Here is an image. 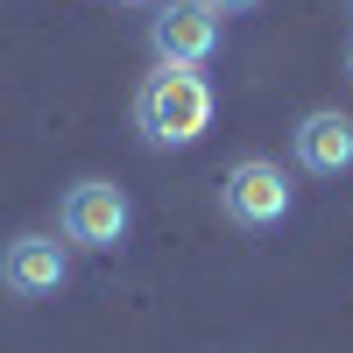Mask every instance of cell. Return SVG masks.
<instances>
[{
	"label": "cell",
	"mask_w": 353,
	"mask_h": 353,
	"mask_svg": "<svg viewBox=\"0 0 353 353\" xmlns=\"http://www.w3.org/2000/svg\"><path fill=\"white\" fill-rule=\"evenodd\" d=\"M134 128L149 149H191L212 128V85H205L191 64H163L141 78L134 92Z\"/></svg>",
	"instance_id": "obj_1"
},
{
	"label": "cell",
	"mask_w": 353,
	"mask_h": 353,
	"mask_svg": "<svg viewBox=\"0 0 353 353\" xmlns=\"http://www.w3.org/2000/svg\"><path fill=\"white\" fill-rule=\"evenodd\" d=\"M128 219H134V205H128L121 184L85 176V184L64 191V241H71V248H92V254L121 248V241H128Z\"/></svg>",
	"instance_id": "obj_2"
},
{
	"label": "cell",
	"mask_w": 353,
	"mask_h": 353,
	"mask_svg": "<svg viewBox=\"0 0 353 353\" xmlns=\"http://www.w3.org/2000/svg\"><path fill=\"white\" fill-rule=\"evenodd\" d=\"M219 205H226V219L233 226H283L290 219V184H283V170L269 156H241L226 170V184H219Z\"/></svg>",
	"instance_id": "obj_3"
},
{
	"label": "cell",
	"mask_w": 353,
	"mask_h": 353,
	"mask_svg": "<svg viewBox=\"0 0 353 353\" xmlns=\"http://www.w3.org/2000/svg\"><path fill=\"white\" fill-rule=\"evenodd\" d=\"M71 276V254L64 241H50V233H21V241H8V254H0V290L21 304H36V297H57Z\"/></svg>",
	"instance_id": "obj_4"
},
{
	"label": "cell",
	"mask_w": 353,
	"mask_h": 353,
	"mask_svg": "<svg viewBox=\"0 0 353 353\" xmlns=\"http://www.w3.org/2000/svg\"><path fill=\"white\" fill-rule=\"evenodd\" d=\"M149 43H156L163 64H191L198 71L205 57L219 50V8H212V0H163Z\"/></svg>",
	"instance_id": "obj_5"
},
{
	"label": "cell",
	"mask_w": 353,
	"mask_h": 353,
	"mask_svg": "<svg viewBox=\"0 0 353 353\" xmlns=\"http://www.w3.org/2000/svg\"><path fill=\"white\" fill-rule=\"evenodd\" d=\"M297 163L311 176H346L353 170V121L332 113V106L304 113V121H297Z\"/></svg>",
	"instance_id": "obj_6"
},
{
	"label": "cell",
	"mask_w": 353,
	"mask_h": 353,
	"mask_svg": "<svg viewBox=\"0 0 353 353\" xmlns=\"http://www.w3.org/2000/svg\"><path fill=\"white\" fill-rule=\"evenodd\" d=\"M212 8H219V14H233V8H261V0H212Z\"/></svg>",
	"instance_id": "obj_7"
},
{
	"label": "cell",
	"mask_w": 353,
	"mask_h": 353,
	"mask_svg": "<svg viewBox=\"0 0 353 353\" xmlns=\"http://www.w3.org/2000/svg\"><path fill=\"white\" fill-rule=\"evenodd\" d=\"M346 71H353V50H346Z\"/></svg>",
	"instance_id": "obj_8"
},
{
	"label": "cell",
	"mask_w": 353,
	"mask_h": 353,
	"mask_svg": "<svg viewBox=\"0 0 353 353\" xmlns=\"http://www.w3.org/2000/svg\"><path fill=\"white\" fill-rule=\"evenodd\" d=\"M346 8H353V0H346Z\"/></svg>",
	"instance_id": "obj_9"
}]
</instances>
